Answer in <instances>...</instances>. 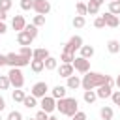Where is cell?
<instances>
[{"mask_svg":"<svg viewBox=\"0 0 120 120\" xmlns=\"http://www.w3.org/2000/svg\"><path fill=\"white\" fill-rule=\"evenodd\" d=\"M103 84H111L114 86V79L111 75H103V73H98V71H88L82 75L81 79V86L82 90H96Z\"/></svg>","mask_w":120,"mask_h":120,"instance_id":"cell-1","label":"cell"},{"mask_svg":"<svg viewBox=\"0 0 120 120\" xmlns=\"http://www.w3.org/2000/svg\"><path fill=\"white\" fill-rule=\"evenodd\" d=\"M56 111H60V114L71 118L75 112H79V101L75 98H62L56 101Z\"/></svg>","mask_w":120,"mask_h":120,"instance_id":"cell-2","label":"cell"},{"mask_svg":"<svg viewBox=\"0 0 120 120\" xmlns=\"http://www.w3.org/2000/svg\"><path fill=\"white\" fill-rule=\"evenodd\" d=\"M6 75H8V79H9L13 88H22L24 86V75H22L21 68H11Z\"/></svg>","mask_w":120,"mask_h":120,"instance_id":"cell-3","label":"cell"},{"mask_svg":"<svg viewBox=\"0 0 120 120\" xmlns=\"http://www.w3.org/2000/svg\"><path fill=\"white\" fill-rule=\"evenodd\" d=\"M39 107H41V111H45L47 114H51L52 111H56V99L51 94H47L45 98L39 99Z\"/></svg>","mask_w":120,"mask_h":120,"instance_id":"cell-4","label":"cell"},{"mask_svg":"<svg viewBox=\"0 0 120 120\" xmlns=\"http://www.w3.org/2000/svg\"><path fill=\"white\" fill-rule=\"evenodd\" d=\"M47 92H49V84H47L45 81H39V82H36V84L32 86V90H30V94H32L34 98H38V99L45 98V96H47Z\"/></svg>","mask_w":120,"mask_h":120,"instance_id":"cell-5","label":"cell"},{"mask_svg":"<svg viewBox=\"0 0 120 120\" xmlns=\"http://www.w3.org/2000/svg\"><path fill=\"white\" fill-rule=\"evenodd\" d=\"M81 47H82V38H81V36H71V38H69V41L64 45V51H68V52L75 54V51H79Z\"/></svg>","mask_w":120,"mask_h":120,"instance_id":"cell-6","label":"cell"},{"mask_svg":"<svg viewBox=\"0 0 120 120\" xmlns=\"http://www.w3.org/2000/svg\"><path fill=\"white\" fill-rule=\"evenodd\" d=\"M71 64H73L75 71H79V73H82V75L90 71V60H86V58H82V56H75V60H73Z\"/></svg>","mask_w":120,"mask_h":120,"instance_id":"cell-7","label":"cell"},{"mask_svg":"<svg viewBox=\"0 0 120 120\" xmlns=\"http://www.w3.org/2000/svg\"><path fill=\"white\" fill-rule=\"evenodd\" d=\"M34 11L38 15H47L51 11V2L49 0H34Z\"/></svg>","mask_w":120,"mask_h":120,"instance_id":"cell-8","label":"cell"},{"mask_svg":"<svg viewBox=\"0 0 120 120\" xmlns=\"http://www.w3.org/2000/svg\"><path fill=\"white\" fill-rule=\"evenodd\" d=\"M17 41H19L21 47H30L32 41H34V38H32L26 30H22V32H17Z\"/></svg>","mask_w":120,"mask_h":120,"instance_id":"cell-9","label":"cell"},{"mask_svg":"<svg viewBox=\"0 0 120 120\" xmlns=\"http://www.w3.org/2000/svg\"><path fill=\"white\" fill-rule=\"evenodd\" d=\"M58 75L64 77V79L75 75V68H73V64H60V66H58Z\"/></svg>","mask_w":120,"mask_h":120,"instance_id":"cell-10","label":"cell"},{"mask_svg":"<svg viewBox=\"0 0 120 120\" xmlns=\"http://www.w3.org/2000/svg\"><path fill=\"white\" fill-rule=\"evenodd\" d=\"M11 28L17 30V32H22V30L26 28V21H24V17H22V15H15V17L11 19Z\"/></svg>","mask_w":120,"mask_h":120,"instance_id":"cell-11","label":"cell"},{"mask_svg":"<svg viewBox=\"0 0 120 120\" xmlns=\"http://www.w3.org/2000/svg\"><path fill=\"white\" fill-rule=\"evenodd\" d=\"M112 86L111 84H103V86H99V88H96V94H98V98L99 99H107V98H111L112 96Z\"/></svg>","mask_w":120,"mask_h":120,"instance_id":"cell-12","label":"cell"},{"mask_svg":"<svg viewBox=\"0 0 120 120\" xmlns=\"http://www.w3.org/2000/svg\"><path fill=\"white\" fill-rule=\"evenodd\" d=\"M66 94H68V88H66V86H62V84H56L54 88H51V96H52L56 101H58V99H62V98H68Z\"/></svg>","mask_w":120,"mask_h":120,"instance_id":"cell-13","label":"cell"},{"mask_svg":"<svg viewBox=\"0 0 120 120\" xmlns=\"http://www.w3.org/2000/svg\"><path fill=\"white\" fill-rule=\"evenodd\" d=\"M103 19H105V24L107 26H111V28H116L118 24H120V21H118V17L116 15H112V13H103Z\"/></svg>","mask_w":120,"mask_h":120,"instance_id":"cell-14","label":"cell"},{"mask_svg":"<svg viewBox=\"0 0 120 120\" xmlns=\"http://www.w3.org/2000/svg\"><path fill=\"white\" fill-rule=\"evenodd\" d=\"M79 86H81V77H79V75L68 77V82H66V88H68V90H77Z\"/></svg>","mask_w":120,"mask_h":120,"instance_id":"cell-15","label":"cell"},{"mask_svg":"<svg viewBox=\"0 0 120 120\" xmlns=\"http://www.w3.org/2000/svg\"><path fill=\"white\" fill-rule=\"evenodd\" d=\"M51 56V52H49V49H45V47H39V49H34V58L36 60H47Z\"/></svg>","mask_w":120,"mask_h":120,"instance_id":"cell-16","label":"cell"},{"mask_svg":"<svg viewBox=\"0 0 120 120\" xmlns=\"http://www.w3.org/2000/svg\"><path fill=\"white\" fill-rule=\"evenodd\" d=\"M79 52H81L79 56H82V58L90 60V58L94 56V52H96V51H94V47H92V45H82V47L79 49Z\"/></svg>","mask_w":120,"mask_h":120,"instance_id":"cell-17","label":"cell"},{"mask_svg":"<svg viewBox=\"0 0 120 120\" xmlns=\"http://www.w3.org/2000/svg\"><path fill=\"white\" fill-rule=\"evenodd\" d=\"M107 51L111 54H118L120 52V41L118 39H109L107 41Z\"/></svg>","mask_w":120,"mask_h":120,"instance_id":"cell-18","label":"cell"},{"mask_svg":"<svg viewBox=\"0 0 120 120\" xmlns=\"http://www.w3.org/2000/svg\"><path fill=\"white\" fill-rule=\"evenodd\" d=\"M24 98H26V92H24L22 88H15V90L11 92V99H13V101H17V103H22V101H24Z\"/></svg>","mask_w":120,"mask_h":120,"instance_id":"cell-19","label":"cell"},{"mask_svg":"<svg viewBox=\"0 0 120 120\" xmlns=\"http://www.w3.org/2000/svg\"><path fill=\"white\" fill-rule=\"evenodd\" d=\"M30 69H32L34 73H39V71L45 69V62H43V60H36V58H32V62H30Z\"/></svg>","mask_w":120,"mask_h":120,"instance_id":"cell-20","label":"cell"},{"mask_svg":"<svg viewBox=\"0 0 120 120\" xmlns=\"http://www.w3.org/2000/svg\"><path fill=\"white\" fill-rule=\"evenodd\" d=\"M22 105H24L26 109H34V107H38L39 103H38V98H34L32 94H26V98H24Z\"/></svg>","mask_w":120,"mask_h":120,"instance_id":"cell-21","label":"cell"},{"mask_svg":"<svg viewBox=\"0 0 120 120\" xmlns=\"http://www.w3.org/2000/svg\"><path fill=\"white\" fill-rule=\"evenodd\" d=\"M99 116H101V120H112V116H114V111L111 109V107H101L99 109Z\"/></svg>","mask_w":120,"mask_h":120,"instance_id":"cell-22","label":"cell"},{"mask_svg":"<svg viewBox=\"0 0 120 120\" xmlns=\"http://www.w3.org/2000/svg\"><path fill=\"white\" fill-rule=\"evenodd\" d=\"M82 99H84L88 105H92V103L98 99V94H96V90H84V94H82Z\"/></svg>","mask_w":120,"mask_h":120,"instance_id":"cell-23","label":"cell"},{"mask_svg":"<svg viewBox=\"0 0 120 120\" xmlns=\"http://www.w3.org/2000/svg\"><path fill=\"white\" fill-rule=\"evenodd\" d=\"M45 69H49V71H52V69H58V58H54V56H49V58L45 60Z\"/></svg>","mask_w":120,"mask_h":120,"instance_id":"cell-24","label":"cell"},{"mask_svg":"<svg viewBox=\"0 0 120 120\" xmlns=\"http://www.w3.org/2000/svg\"><path fill=\"white\" fill-rule=\"evenodd\" d=\"M109 13L112 15H120V0H114V2H109Z\"/></svg>","mask_w":120,"mask_h":120,"instance_id":"cell-25","label":"cell"},{"mask_svg":"<svg viewBox=\"0 0 120 120\" xmlns=\"http://www.w3.org/2000/svg\"><path fill=\"white\" fill-rule=\"evenodd\" d=\"M75 9H77V15H81V17L88 15V8H86L84 2H77V4H75Z\"/></svg>","mask_w":120,"mask_h":120,"instance_id":"cell-26","label":"cell"},{"mask_svg":"<svg viewBox=\"0 0 120 120\" xmlns=\"http://www.w3.org/2000/svg\"><path fill=\"white\" fill-rule=\"evenodd\" d=\"M71 24H73V28H82V26L86 24V19L81 17V15H75L73 21H71Z\"/></svg>","mask_w":120,"mask_h":120,"instance_id":"cell-27","label":"cell"},{"mask_svg":"<svg viewBox=\"0 0 120 120\" xmlns=\"http://www.w3.org/2000/svg\"><path fill=\"white\" fill-rule=\"evenodd\" d=\"M60 60H62V64H71V62L75 60V54H71V52H68V51H62Z\"/></svg>","mask_w":120,"mask_h":120,"instance_id":"cell-28","label":"cell"},{"mask_svg":"<svg viewBox=\"0 0 120 120\" xmlns=\"http://www.w3.org/2000/svg\"><path fill=\"white\" fill-rule=\"evenodd\" d=\"M86 8H88V15H98V13H99V6L94 4V2H88Z\"/></svg>","mask_w":120,"mask_h":120,"instance_id":"cell-29","label":"cell"},{"mask_svg":"<svg viewBox=\"0 0 120 120\" xmlns=\"http://www.w3.org/2000/svg\"><path fill=\"white\" fill-rule=\"evenodd\" d=\"M32 24L34 26H43L45 24V15H34V19H32Z\"/></svg>","mask_w":120,"mask_h":120,"instance_id":"cell-30","label":"cell"},{"mask_svg":"<svg viewBox=\"0 0 120 120\" xmlns=\"http://www.w3.org/2000/svg\"><path fill=\"white\" fill-rule=\"evenodd\" d=\"M21 9H22V11L34 9V0H21Z\"/></svg>","mask_w":120,"mask_h":120,"instance_id":"cell-31","label":"cell"},{"mask_svg":"<svg viewBox=\"0 0 120 120\" xmlns=\"http://www.w3.org/2000/svg\"><path fill=\"white\" fill-rule=\"evenodd\" d=\"M9 86H11V82H9L8 75H0V90H8Z\"/></svg>","mask_w":120,"mask_h":120,"instance_id":"cell-32","label":"cell"},{"mask_svg":"<svg viewBox=\"0 0 120 120\" xmlns=\"http://www.w3.org/2000/svg\"><path fill=\"white\" fill-rule=\"evenodd\" d=\"M6 120H24V118H22V112L21 111H11Z\"/></svg>","mask_w":120,"mask_h":120,"instance_id":"cell-33","label":"cell"},{"mask_svg":"<svg viewBox=\"0 0 120 120\" xmlns=\"http://www.w3.org/2000/svg\"><path fill=\"white\" fill-rule=\"evenodd\" d=\"M94 26H96V28H105V26H107V24H105L103 15H98V17L94 19Z\"/></svg>","mask_w":120,"mask_h":120,"instance_id":"cell-34","label":"cell"},{"mask_svg":"<svg viewBox=\"0 0 120 120\" xmlns=\"http://www.w3.org/2000/svg\"><path fill=\"white\" fill-rule=\"evenodd\" d=\"M24 30H26V32H28L34 39L38 38V26H34V24H26V28H24Z\"/></svg>","mask_w":120,"mask_h":120,"instance_id":"cell-35","label":"cell"},{"mask_svg":"<svg viewBox=\"0 0 120 120\" xmlns=\"http://www.w3.org/2000/svg\"><path fill=\"white\" fill-rule=\"evenodd\" d=\"M11 6H13V0H0V9L9 11V9H11Z\"/></svg>","mask_w":120,"mask_h":120,"instance_id":"cell-36","label":"cell"},{"mask_svg":"<svg viewBox=\"0 0 120 120\" xmlns=\"http://www.w3.org/2000/svg\"><path fill=\"white\" fill-rule=\"evenodd\" d=\"M49 116H51V114H47L45 111H41V109H39V111L36 112V116H34V118H36V120H49Z\"/></svg>","mask_w":120,"mask_h":120,"instance_id":"cell-37","label":"cell"},{"mask_svg":"<svg viewBox=\"0 0 120 120\" xmlns=\"http://www.w3.org/2000/svg\"><path fill=\"white\" fill-rule=\"evenodd\" d=\"M111 99H112V103H114L116 107H120V90H114L112 96H111Z\"/></svg>","mask_w":120,"mask_h":120,"instance_id":"cell-38","label":"cell"},{"mask_svg":"<svg viewBox=\"0 0 120 120\" xmlns=\"http://www.w3.org/2000/svg\"><path fill=\"white\" fill-rule=\"evenodd\" d=\"M71 120H88V118H86V112L79 111V112H75V114L71 116Z\"/></svg>","mask_w":120,"mask_h":120,"instance_id":"cell-39","label":"cell"},{"mask_svg":"<svg viewBox=\"0 0 120 120\" xmlns=\"http://www.w3.org/2000/svg\"><path fill=\"white\" fill-rule=\"evenodd\" d=\"M4 66H8V56L0 54V68H4Z\"/></svg>","mask_w":120,"mask_h":120,"instance_id":"cell-40","label":"cell"},{"mask_svg":"<svg viewBox=\"0 0 120 120\" xmlns=\"http://www.w3.org/2000/svg\"><path fill=\"white\" fill-rule=\"evenodd\" d=\"M8 32V26H6V22L4 21H0V36H4Z\"/></svg>","mask_w":120,"mask_h":120,"instance_id":"cell-41","label":"cell"},{"mask_svg":"<svg viewBox=\"0 0 120 120\" xmlns=\"http://www.w3.org/2000/svg\"><path fill=\"white\" fill-rule=\"evenodd\" d=\"M6 19H8V11L0 9V21H6Z\"/></svg>","mask_w":120,"mask_h":120,"instance_id":"cell-42","label":"cell"},{"mask_svg":"<svg viewBox=\"0 0 120 120\" xmlns=\"http://www.w3.org/2000/svg\"><path fill=\"white\" fill-rule=\"evenodd\" d=\"M4 109H6V99H4L2 96H0V112H2Z\"/></svg>","mask_w":120,"mask_h":120,"instance_id":"cell-43","label":"cell"},{"mask_svg":"<svg viewBox=\"0 0 120 120\" xmlns=\"http://www.w3.org/2000/svg\"><path fill=\"white\" fill-rule=\"evenodd\" d=\"M114 84H116V86H118V88H120V73H118V77H116V79H114Z\"/></svg>","mask_w":120,"mask_h":120,"instance_id":"cell-44","label":"cell"},{"mask_svg":"<svg viewBox=\"0 0 120 120\" xmlns=\"http://www.w3.org/2000/svg\"><path fill=\"white\" fill-rule=\"evenodd\" d=\"M90 2H94V4H98V6H101V4L105 2V0H90Z\"/></svg>","mask_w":120,"mask_h":120,"instance_id":"cell-45","label":"cell"},{"mask_svg":"<svg viewBox=\"0 0 120 120\" xmlns=\"http://www.w3.org/2000/svg\"><path fill=\"white\" fill-rule=\"evenodd\" d=\"M49 120H60V118H58V116H52V114H51V116H49Z\"/></svg>","mask_w":120,"mask_h":120,"instance_id":"cell-46","label":"cell"},{"mask_svg":"<svg viewBox=\"0 0 120 120\" xmlns=\"http://www.w3.org/2000/svg\"><path fill=\"white\" fill-rule=\"evenodd\" d=\"M26 120H36V118H26Z\"/></svg>","mask_w":120,"mask_h":120,"instance_id":"cell-47","label":"cell"},{"mask_svg":"<svg viewBox=\"0 0 120 120\" xmlns=\"http://www.w3.org/2000/svg\"><path fill=\"white\" fill-rule=\"evenodd\" d=\"M0 120H4V118H2V112H0Z\"/></svg>","mask_w":120,"mask_h":120,"instance_id":"cell-48","label":"cell"},{"mask_svg":"<svg viewBox=\"0 0 120 120\" xmlns=\"http://www.w3.org/2000/svg\"><path fill=\"white\" fill-rule=\"evenodd\" d=\"M109 2H114V0H109Z\"/></svg>","mask_w":120,"mask_h":120,"instance_id":"cell-49","label":"cell"}]
</instances>
